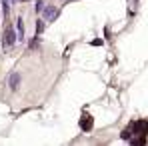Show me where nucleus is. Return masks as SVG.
Returning <instances> with one entry per match:
<instances>
[{
    "label": "nucleus",
    "mask_w": 148,
    "mask_h": 146,
    "mask_svg": "<svg viewBox=\"0 0 148 146\" xmlns=\"http://www.w3.org/2000/svg\"><path fill=\"white\" fill-rule=\"evenodd\" d=\"M14 42H16V32L12 28H6V32H4V48H10Z\"/></svg>",
    "instance_id": "nucleus-1"
},
{
    "label": "nucleus",
    "mask_w": 148,
    "mask_h": 146,
    "mask_svg": "<svg viewBox=\"0 0 148 146\" xmlns=\"http://www.w3.org/2000/svg\"><path fill=\"white\" fill-rule=\"evenodd\" d=\"M8 84H10V88L12 90H18V84H20V74H10V80H8Z\"/></svg>",
    "instance_id": "nucleus-2"
},
{
    "label": "nucleus",
    "mask_w": 148,
    "mask_h": 146,
    "mask_svg": "<svg viewBox=\"0 0 148 146\" xmlns=\"http://www.w3.org/2000/svg\"><path fill=\"white\" fill-rule=\"evenodd\" d=\"M56 14H58V12H56V8H54V6H48V8L44 10V18H46V20H54V18H56Z\"/></svg>",
    "instance_id": "nucleus-3"
},
{
    "label": "nucleus",
    "mask_w": 148,
    "mask_h": 146,
    "mask_svg": "<svg viewBox=\"0 0 148 146\" xmlns=\"http://www.w3.org/2000/svg\"><path fill=\"white\" fill-rule=\"evenodd\" d=\"M16 30H18V38L22 40V38H24V24H22V18L16 20Z\"/></svg>",
    "instance_id": "nucleus-4"
},
{
    "label": "nucleus",
    "mask_w": 148,
    "mask_h": 146,
    "mask_svg": "<svg viewBox=\"0 0 148 146\" xmlns=\"http://www.w3.org/2000/svg\"><path fill=\"white\" fill-rule=\"evenodd\" d=\"M44 10V0H38L36 2V12H42Z\"/></svg>",
    "instance_id": "nucleus-5"
},
{
    "label": "nucleus",
    "mask_w": 148,
    "mask_h": 146,
    "mask_svg": "<svg viewBox=\"0 0 148 146\" xmlns=\"http://www.w3.org/2000/svg\"><path fill=\"white\" fill-rule=\"evenodd\" d=\"M42 28H44L42 20H38V22H36V34H40V32H42Z\"/></svg>",
    "instance_id": "nucleus-6"
}]
</instances>
